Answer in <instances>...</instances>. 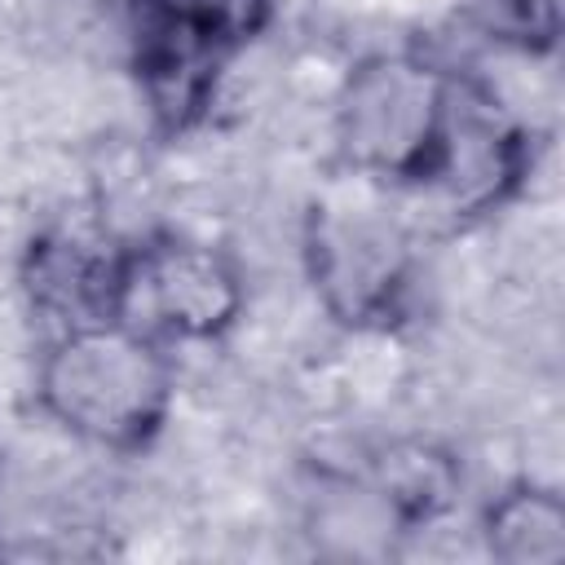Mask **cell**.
Returning <instances> with one entry per match:
<instances>
[{
	"label": "cell",
	"mask_w": 565,
	"mask_h": 565,
	"mask_svg": "<svg viewBox=\"0 0 565 565\" xmlns=\"http://www.w3.org/2000/svg\"><path fill=\"white\" fill-rule=\"evenodd\" d=\"M128 309L146 327L203 331L230 309V278L199 252H159L124 287Z\"/></svg>",
	"instance_id": "cell-3"
},
{
	"label": "cell",
	"mask_w": 565,
	"mask_h": 565,
	"mask_svg": "<svg viewBox=\"0 0 565 565\" xmlns=\"http://www.w3.org/2000/svg\"><path fill=\"white\" fill-rule=\"evenodd\" d=\"M159 366L128 335H79L49 366V402L97 437H124L159 406Z\"/></svg>",
	"instance_id": "cell-1"
},
{
	"label": "cell",
	"mask_w": 565,
	"mask_h": 565,
	"mask_svg": "<svg viewBox=\"0 0 565 565\" xmlns=\"http://www.w3.org/2000/svg\"><path fill=\"white\" fill-rule=\"evenodd\" d=\"M168 26H185L194 35H225L243 26L256 0H154Z\"/></svg>",
	"instance_id": "cell-5"
},
{
	"label": "cell",
	"mask_w": 565,
	"mask_h": 565,
	"mask_svg": "<svg viewBox=\"0 0 565 565\" xmlns=\"http://www.w3.org/2000/svg\"><path fill=\"white\" fill-rule=\"evenodd\" d=\"M437 88L415 66H371L353 79L349 146L371 163H406L437 132Z\"/></svg>",
	"instance_id": "cell-2"
},
{
	"label": "cell",
	"mask_w": 565,
	"mask_h": 565,
	"mask_svg": "<svg viewBox=\"0 0 565 565\" xmlns=\"http://www.w3.org/2000/svg\"><path fill=\"white\" fill-rule=\"evenodd\" d=\"M530 530V543H521L512 556H530V561H547L561 552V512L552 499H516V503H503L499 508V534L503 539H525Z\"/></svg>",
	"instance_id": "cell-4"
},
{
	"label": "cell",
	"mask_w": 565,
	"mask_h": 565,
	"mask_svg": "<svg viewBox=\"0 0 565 565\" xmlns=\"http://www.w3.org/2000/svg\"><path fill=\"white\" fill-rule=\"evenodd\" d=\"M490 9V22H534V13L547 0H481Z\"/></svg>",
	"instance_id": "cell-6"
}]
</instances>
